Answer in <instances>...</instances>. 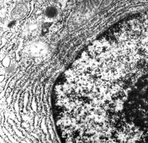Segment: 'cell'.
Returning <instances> with one entry per match:
<instances>
[{
  "instance_id": "3957f363",
  "label": "cell",
  "mask_w": 148,
  "mask_h": 143,
  "mask_svg": "<svg viewBox=\"0 0 148 143\" xmlns=\"http://www.w3.org/2000/svg\"><path fill=\"white\" fill-rule=\"evenodd\" d=\"M52 25V23L46 22L43 23L41 26V33L42 35H45L49 32L50 28Z\"/></svg>"
},
{
  "instance_id": "7a4b0ae2",
  "label": "cell",
  "mask_w": 148,
  "mask_h": 143,
  "mask_svg": "<svg viewBox=\"0 0 148 143\" xmlns=\"http://www.w3.org/2000/svg\"><path fill=\"white\" fill-rule=\"evenodd\" d=\"M45 14L49 18H53L55 17L58 14V10L53 6L48 7L45 12Z\"/></svg>"
},
{
  "instance_id": "6da1fadb",
  "label": "cell",
  "mask_w": 148,
  "mask_h": 143,
  "mask_svg": "<svg viewBox=\"0 0 148 143\" xmlns=\"http://www.w3.org/2000/svg\"><path fill=\"white\" fill-rule=\"evenodd\" d=\"M134 97V118L138 124L148 128V73L138 82Z\"/></svg>"
},
{
  "instance_id": "277c9868",
  "label": "cell",
  "mask_w": 148,
  "mask_h": 143,
  "mask_svg": "<svg viewBox=\"0 0 148 143\" xmlns=\"http://www.w3.org/2000/svg\"><path fill=\"white\" fill-rule=\"evenodd\" d=\"M16 21H12L11 22H9L8 24L7 27L9 29L13 28L16 26Z\"/></svg>"
}]
</instances>
